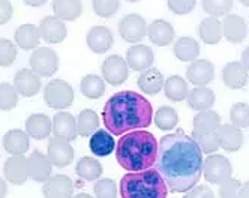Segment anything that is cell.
<instances>
[{"label": "cell", "instance_id": "8992f818", "mask_svg": "<svg viewBox=\"0 0 249 198\" xmlns=\"http://www.w3.org/2000/svg\"><path fill=\"white\" fill-rule=\"evenodd\" d=\"M30 69L41 78H50L59 69V56L48 47H38L30 56Z\"/></svg>", "mask_w": 249, "mask_h": 198}, {"label": "cell", "instance_id": "4316f807", "mask_svg": "<svg viewBox=\"0 0 249 198\" xmlns=\"http://www.w3.org/2000/svg\"><path fill=\"white\" fill-rule=\"evenodd\" d=\"M3 147L11 155H24L30 147V137L23 129H9L3 140Z\"/></svg>", "mask_w": 249, "mask_h": 198}, {"label": "cell", "instance_id": "30bf717a", "mask_svg": "<svg viewBox=\"0 0 249 198\" xmlns=\"http://www.w3.org/2000/svg\"><path fill=\"white\" fill-rule=\"evenodd\" d=\"M129 66L122 56L113 54L107 57L102 63V77L111 86H120L128 80Z\"/></svg>", "mask_w": 249, "mask_h": 198}, {"label": "cell", "instance_id": "52a82bcc", "mask_svg": "<svg viewBox=\"0 0 249 198\" xmlns=\"http://www.w3.org/2000/svg\"><path fill=\"white\" fill-rule=\"evenodd\" d=\"M203 174L209 183L221 185L225 180H228L233 174V167L228 158L222 155L212 153L203 161Z\"/></svg>", "mask_w": 249, "mask_h": 198}, {"label": "cell", "instance_id": "f546056e", "mask_svg": "<svg viewBox=\"0 0 249 198\" xmlns=\"http://www.w3.org/2000/svg\"><path fill=\"white\" fill-rule=\"evenodd\" d=\"M221 126V116L216 111L204 110L198 111L194 117V129L195 134H216Z\"/></svg>", "mask_w": 249, "mask_h": 198}, {"label": "cell", "instance_id": "7402d4cb", "mask_svg": "<svg viewBox=\"0 0 249 198\" xmlns=\"http://www.w3.org/2000/svg\"><path fill=\"white\" fill-rule=\"evenodd\" d=\"M249 72L243 68L240 62H228L222 68V81L228 89H243L248 84Z\"/></svg>", "mask_w": 249, "mask_h": 198}, {"label": "cell", "instance_id": "d6a6232c", "mask_svg": "<svg viewBox=\"0 0 249 198\" xmlns=\"http://www.w3.org/2000/svg\"><path fill=\"white\" fill-rule=\"evenodd\" d=\"M200 39L209 45H215L222 39V23L215 17H207L198 26Z\"/></svg>", "mask_w": 249, "mask_h": 198}, {"label": "cell", "instance_id": "9c48e42d", "mask_svg": "<svg viewBox=\"0 0 249 198\" xmlns=\"http://www.w3.org/2000/svg\"><path fill=\"white\" fill-rule=\"evenodd\" d=\"M119 33L126 42L137 44L147 35L146 20L138 14L124 15L119 23Z\"/></svg>", "mask_w": 249, "mask_h": 198}, {"label": "cell", "instance_id": "f35d334b", "mask_svg": "<svg viewBox=\"0 0 249 198\" xmlns=\"http://www.w3.org/2000/svg\"><path fill=\"white\" fill-rule=\"evenodd\" d=\"M201 3L207 15L219 18V17H225L231 14L234 0H201Z\"/></svg>", "mask_w": 249, "mask_h": 198}, {"label": "cell", "instance_id": "7c38bea8", "mask_svg": "<svg viewBox=\"0 0 249 198\" xmlns=\"http://www.w3.org/2000/svg\"><path fill=\"white\" fill-rule=\"evenodd\" d=\"M38 27L41 33V39H44L47 44H62L68 36L65 21H62L60 18L54 15L44 17Z\"/></svg>", "mask_w": 249, "mask_h": 198}, {"label": "cell", "instance_id": "44dd1931", "mask_svg": "<svg viewBox=\"0 0 249 198\" xmlns=\"http://www.w3.org/2000/svg\"><path fill=\"white\" fill-rule=\"evenodd\" d=\"M53 134L68 141L77 140V120L68 111H57L53 117Z\"/></svg>", "mask_w": 249, "mask_h": 198}, {"label": "cell", "instance_id": "d4e9b609", "mask_svg": "<svg viewBox=\"0 0 249 198\" xmlns=\"http://www.w3.org/2000/svg\"><path fill=\"white\" fill-rule=\"evenodd\" d=\"M14 39L18 48L24 51L36 50L41 42V33L39 27L35 24H21L20 27H17L14 33Z\"/></svg>", "mask_w": 249, "mask_h": 198}, {"label": "cell", "instance_id": "4fadbf2b", "mask_svg": "<svg viewBox=\"0 0 249 198\" xmlns=\"http://www.w3.org/2000/svg\"><path fill=\"white\" fill-rule=\"evenodd\" d=\"M42 194L45 198H72L74 183L65 174L51 176L47 182H44Z\"/></svg>", "mask_w": 249, "mask_h": 198}, {"label": "cell", "instance_id": "277c9868", "mask_svg": "<svg viewBox=\"0 0 249 198\" xmlns=\"http://www.w3.org/2000/svg\"><path fill=\"white\" fill-rule=\"evenodd\" d=\"M167 183L155 168L124 174L120 180L122 198H167Z\"/></svg>", "mask_w": 249, "mask_h": 198}, {"label": "cell", "instance_id": "d590c367", "mask_svg": "<svg viewBox=\"0 0 249 198\" xmlns=\"http://www.w3.org/2000/svg\"><path fill=\"white\" fill-rule=\"evenodd\" d=\"M99 126V116L90 110V108H86L78 114L77 119V134L78 137H89L93 132L98 131Z\"/></svg>", "mask_w": 249, "mask_h": 198}, {"label": "cell", "instance_id": "ac0fdd59", "mask_svg": "<svg viewBox=\"0 0 249 198\" xmlns=\"http://www.w3.org/2000/svg\"><path fill=\"white\" fill-rule=\"evenodd\" d=\"M114 45V36L105 26H93L87 33V47L96 54L110 51Z\"/></svg>", "mask_w": 249, "mask_h": 198}, {"label": "cell", "instance_id": "2e32d148", "mask_svg": "<svg viewBox=\"0 0 249 198\" xmlns=\"http://www.w3.org/2000/svg\"><path fill=\"white\" fill-rule=\"evenodd\" d=\"M29 159V177L38 183H44L51 177L53 164L47 155L39 150H33Z\"/></svg>", "mask_w": 249, "mask_h": 198}, {"label": "cell", "instance_id": "4dcf8cb0", "mask_svg": "<svg viewBox=\"0 0 249 198\" xmlns=\"http://www.w3.org/2000/svg\"><path fill=\"white\" fill-rule=\"evenodd\" d=\"M53 12L62 21H75L83 14L81 0H53Z\"/></svg>", "mask_w": 249, "mask_h": 198}, {"label": "cell", "instance_id": "f6af8a7d", "mask_svg": "<svg viewBox=\"0 0 249 198\" xmlns=\"http://www.w3.org/2000/svg\"><path fill=\"white\" fill-rule=\"evenodd\" d=\"M240 191H242V182L237 179L230 177L225 182L219 185L218 194L219 198H240Z\"/></svg>", "mask_w": 249, "mask_h": 198}, {"label": "cell", "instance_id": "8fae6325", "mask_svg": "<svg viewBox=\"0 0 249 198\" xmlns=\"http://www.w3.org/2000/svg\"><path fill=\"white\" fill-rule=\"evenodd\" d=\"M5 180L12 185H24L29 179V159L24 155H11L3 165Z\"/></svg>", "mask_w": 249, "mask_h": 198}, {"label": "cell", "instance_id": "9f6ffc18", "mask_svg": "<svg viewBox=\"0 0 249 198\" xmlns=\"http://www.w3.org/2000/svg\"><path fill=\"white\" fill-rule=\"evenodd\" d=\"M239 2L243 5V6H246V8H249V0H239Z\"/></svg>", "mask_w": 249, "mask_h": 198}, {"label": "cell", "instance_id": "836d02e7", "mask_svg": "<svg viewBox=\"0 0 249 198\" xmlns=\"http://www.w3.org/2000/svg\"><path fill=\"white\" fill-rule=\"evenodd\" d=\"M164 93L167 99L173 102H182L188 98L189 93L188 83L180 75H171L164 83Z\"/></svg>", "mask_w": 249, "mask_h": 198}, {"label": "cell", "instance_id": "83f0119b", "mask_svg": "<svg viewBox=\"0 0 249 198\" xmlns=\"http://www.w3.org/2000/svg\"><path fill=\"white\" fill-rule=\"evenodd\" d=\"M164 75L161 74V71H158L156 68H149L146 71L141 72V75L138 77V87L143 93L146 95H158L164 89Z\"/></svg>", "mask_w": 249, "mask_h": 198}, {"label": "cell", "instance_id": "6da1fadb", "mask_svg": "<svg viewBox=\"0 0 249 198\" xmlns=\"http://www.w3.org/2000/svg\"><path fill=\"white\" fill-rule=\"evenodd\" d=\"M203 161L198 144L179 129L161 138L155 165L173 192H188L200 182Z\"/></svg>", "mask_w": 249, "mask_h": 198}, {"label": "cell", "instance_id": "6f0895ef", "mask_svg": "<svg viewBox=\"0 0 249 198\" xmlns=\"http://www.w3.org/2000/svg\"><path fill=\"white\" fill-rule=\"evenodd\" d=\"M126 2H131V3H137L138 0H126Z\"/></svg>", "mask_w": 249, "mask_h": 198}, {"label": "cell", "instance_id": "5bb4252c", "mask_svg": "<svg viewBox=\"0 0 249 198\" xmlns=\"http://www.w3.org/2000/svg\"><path fill=\"white\" fill-rule=\"evenodd\" d=\"M14 87L18 95L24 98H32L39 93L41 90V77L36 75L32 69H20L17 71L14 77Z\"/></svg>", "mask_w": 249, "mask_h": 198}, {"label": "cell", "instance_id": "3957f363", "mask_svg": "<svg viewBox=\"0 0 249 198\" xmlns=\"http://www.w3.org/2000/svg\"><path fill=\"white\" fill-rule=\"evenodd\" d=\"M159 143L153 134L137 129L123 134L116 144V159L129 173L144 171L155 165Z\"/></svg>", "mask_w": 249, "mask_h": 198}, {"label": "cell", "instance_id": "74e56055", "mask_svg": "<svg viewBox=\"0 0 249 198\" xmlns=\"http://www.w3.org/2000/svg\"><path fill=\"white\" fill-rule=\"evenodd\" d=\"M155 125L158 126V129L161 131H171L176 128L177 123H179V114L174 110L173 107L162 105L159 107V110L155 114Z\"/></svg>", "mask_w": 249, "mask_h": 198}, {"label": "cell", "instance_id": "816d5d0a", "mask_svg": "<svg viewBox=\"0 0 249 198\" xmlns=\"http://www.w3.org/2000/svg\"><path fill=\"white\" fill-rule=\"evenodd\" d=\"M23 2L27 5V6H32V8H41L47 3V0H23Z\"/></svg>", "mask_w": 249, "mask_h": 198}, {"label": "cell", "instance_id": "cb8c5ba5", "mask_svg": "<svg viewBox=\"0 0 249 198\" xmlns=\"http://www.w3.org/2000/svg\"><path fill=\"white\" fill-rule=\"evenodd\" d=\"M116 144L117 143L114 141L113 134L105 129H98L90 135V140H89L90 152L98 158H105L111 155L116 150Z\"/></svg>", "mask_w": 249, "mask_h": 198}, {"label": "cell", "instance_id": "d6986e66", "mask_svg": "<svg viewBox=\"0 0 249 198\" xmlns=\"http://www.w3.org/2000/svg\"><path fill=\"white\" fill-rule=\"evenodd\" d=\"M155 60L153 50L147 45L143 44H135L126 51V63L131 69L134 71H146L152 68Z\"/></svg>", "mask_w": 249, "mask_h": 198}, {"label": "cell", "instance_id": "603a6c76", "mask_svg": "<svg viewBox=\"0 0 249 198\" xmlns=\"http://www.w3.org/2000/svg\"><path fill=\"white\" fill-rule=\"evenodd\" d=\"M26 132L30 138L35 140H45L53 132V122L47 114L35 113L30 114L26 120Z\"/></svg>", "mask_w": 249, "mask_h": 198}, {"label": "cell", "instance_id": "484cf974", "mask_svg": "<svg viewBox=\"0 0 249 198\" xmlns=\"http://www.w3.org/2000/svg\"><path fill=\"white\" fill-rule=\"evenodd\" d=\"M149 39L158 47H167L176 38L174 27L165 20H155L147 26Z\"/></svg>", "mask_w": 249, "mask_h": 198}, {"label": "cell", "instance_id": "681fc988", "mask_svg": "<svg viewBox=\"0 0 249 198\" xmlns=\"http://www.w3.org/2000/svg\"><path fill=\"white\" fill-rule=\"evenodd\" d=\"M12 5L9 0H0V26L6 24L12 17Z\"/></svg>", "mask_w": 249, "mask_h": 198}, {"label": "cell", "instance_id": "ffe728a7", "mask_svg": "<svg viewBox=\"0 0 249 198\" xmlns=\"http://www.w3.org/2000/svg\"><path fill=\"white\" fill-rule=\"evenodd\" d=\"M224 38L231 44H240L248 35V26L240 15L228 14L222 20Z\"/></svg>", "mask_w": 249, "mask_h": 198}, {"label": "cell", "instance_id": "ee69618b", "mask_svg": "<svg viewBox=\"0 0 249 198\" xmlns=\"http://www.w3.org/2000/svg\"><path fill=\"white\" fill-rule=\"evenodd\" d=\"M93 192L98 198H116L117 186L111 179H98L93 186Z\"/></svg>", "mask_w": 249, "mask_h": 198}, {"label": "cell", "instance_id": "7dc6e473", "mask_svg": "<svg viewBox=\"0 0 249 198\" xmlns=\"http://www.w3.org/2000/svg\"><path fill=\"white\" fill-rule=\"evenodd\" d=\"M168 9L176 15H188L194 11L197 0H167Z\"/></svg>", "mask_w": 249, "mask_h": 198}, {"label": "cell", "instance_id": "60d3db41", "mask_svg": "<svg viewBox=\"0 0 249 198\" xmlns=\"http://www.w3.org/2000/svg\"><path fill=\"white\" fill-rule=\"evenodd\" d=\"M230 120L240 129L249 128V105L245 102L234 104L230 110Z\"/></svg>", "mask_w": 249, "mask_h": 198}, {"label": "cell", "instance_id": "1f68e13d", "mask_svg": "<svg viewBox=\"0 0 249 198\" xmlns=\"http://www.w3.org/2000/svg\"><path fill=\"white\" fill-rule=\"evenodd\" d=\"M173 53L180 62H194L195 59H198L200 44L197 42V39L191 38V36H182V38L174 42Z\"/></svg>", "mask_w": 249, "mask_h": 198}, {"label": "cell", "instance_id": "9a60e30c", "mask_svg": "<svg viewBox=\"0 0 249 198\" xmlns=\"http://www.w3.org/2000/svg\"><path fill=\"white\" fill-rule=\"evenodd\" d=\"M186 78L194 86H207L215 78V66L206 59H195L186 69Z\"/></svg>", "mask_w": 249, "mask_h": 198}, {"label": "cell", "instance_id": "5b68a950", "mask_svg": "<svg viewBox=\"0 0 249 198\" xmlns=\"http://www.w3.org/2000/svg\"><path fill=\"white\" fill-rule=\"evenodd\" d=\"M44 101L53 110H65L74 102V89L65 80H51L44 89Z\"/></svg>", "mask_w": 249, "mask_h": 198}, {"label": "cell", "instance_id": "c3c4849f", "mask_svg": "<svg viewBox=\"0 0 249 198\" xmlns=\"http://www.w3.org/2000/svg\"><path fill=\"white\" fill-rule=\"evenodd\" d=\"M183 198H215V194L206 185H195L183 195Z\"/></svg>", "mask_w": 249, "mask_h": 198}, {"label": "cell", "instance_id": "ab89813d", "mask_svg": "<svg viewBox=\"0 0 249 198\" xmlns=\"http://www.w3.org/2000/svg\"><path fill=\"white\" fill-rule=\"evenodd\" d=\"M18 105V92L15 90L14 84L0 83V110L9 111Z\"/></svg>", "mask_w": 249, "mask_h": 198}, {"label": "cell", "instance_id": "f5cc1de1", "mask_svg": "<svg viewBox=\"0 0 249 198\" xmlns=\"http://www.w3.org/2000/svg\"><path fill=\"white\" fill-rule=\"evenodd\" d=\"M6 194H8V183L0 177V198H5Z\"/></svg>", "mask_w": 249, "mask_h": 198}, {"label": "cell", "instance_id": "11a10c76", "mask_svg": "<svg viewBox=\"0 0 249 198\" xmlns=\"http://www.w3.org/2000/svg\"><path fill=\"white\" fill-rule=\"evenodd\" d=\"M72 198H93L92 195H89V194H77V195H74Z\"/></svg>", "mask_w": 249, "mask_h": 198}, {"label": "cell", "instance_id": "8d00e7d4", "mask_svg": "<svg viewBox=\"0 0 249 198\" xmlns=\"http://www.w3.org/2000/svg\"><path fill=\"white\" fill-rule=\"evenodd\" d=\"M81 93L89 99H99L105 93V80L99 75L89 74L81 80Z\"/></svg>", "mask_w": 249, "mask_h": 198}, {"label": "cell", "instance_id": "e0dca14e", "mask_svg": "<svg viewBox=\"0 0 249 198\" xmlns=\"http://www.w3.org/2000/svg\"><path fill=\"white\" fill-rule=\"evenodd\" d=\"M216 138L219 143V147L225 152H237L243 146V134L242 129L234 126L233 123L221 125L219 129L216 131Z\"/></svg>", "mask_w": 249, "mask_h": 198}, {"label": "cell", "instance_id": "e575fe53", "mask_svg": "<svg viewBox=\"0 0 249 198\" xmlns=\"http://www.w3.org/2000/svg\"><path fill=\"white\" fill-rule=\"evenodd\" d=\"M75 173L83 180H87V182H93V180L101 179V176L104 173V168H102L101 162L98 159L90 158V156H83L77 162Z\"/></svg>", "mask_w": 249, "mask_h": 198}, {"label": "cell", "instance_id": "bcb514c9", "mask_svg": "<svg viewBox=\"0 0 249 198\" xmlns=\"http://www.w3.org/2000/svg\"><path fill=\"white\" fill-rule=\"evenodd\" d=\"M119 9V0H93V11L101 18H111Z\"/></svg>", "mask_w": 249, "mask_h": 198}, {"label": "cell", "instance_id": "f907efd6", "mask_svg": "<svg viewBox=\"0 0 249 198\" xmlns=\"http://www.w3.org/2000/svg\"><path fill=\"white\" fill-rule=\"evenodd\" d=\"M240 63L243 65V68L249 72V47H246L242 51V56H240Z\"/></svg>", "mask_w": 249, "mask_h": 198}, {"label": "cell", "instance_id": "7a4b0ae2", "mask_svg": "<svg viewBox=\"0 0 249 198\" xmlns=\"http://www.w3.org/2000/svg\"><path fill=\"white\" fill-rule=\"evenodd\" d=\"M153 108L149 99L134 90L114 93L102 110V122L113 135L144 129L152 123Z\"/></svg>", "mask_w": 249, "mask_h": 198}, {"label": "cell", "instance_id": "b9f144b4", "mask_svg": "<svg viewBox=\"0 0 249 198\" xmlns=\"http://www.w3.org/2000/svg\"><path fill=\"white\" fill-rule=\"evenodd\" d=\"M17 56H18V47L9 39L0 38V66L8 68L11 66Z\"/></svg>", "mask_w": 249, "mask_h": 198}, {"label": "cell", "instance_id": "db71d44e", "mask_svg": "<svg viewBox=\"0 0 249 198\" xmlns=\"http://www.w3.org/2000/svg\"><path fill=\"white\" fill-rule=\"evenodd\" d=\"M240 198H249V180L242 183V191H240Z\"/></svg>", "mask_w": 249, "mask_h": 198}, {"label": "cell", "instance_id": "ba28073f", "mask_svg": "<svg viewBox=\"0 0 249 198\" xmlns=\"http://www.w3.org/2000/svg\"><path fill=\"white\" fill-rule=\"evenodd\" d=\"M74 147L71 146V141L62 138V137H53L48 140L47 147V156L51 161V164L54 167L63 168L72 164L74 161Z\"/></svg>", "mask_w": 249, "mask_h": 198}, {"label": "cell", "instance_id": "7bdbcfd3", "mask_svg": "<svg viewBox=\"0 0 249 198\" xmlns=\"http://www.w3.org/2000/svg\"><path fill=\"white\" fill-rule=\"evenodd\" d=\"M192 135H194L192 138L198 144V147L203 153L212 155V153H216V150L219 149L216 134H195V132H192Z\"/></svg>", "mask_w": 249, "mask_h": 198}, {"label": "cell", "instance_id": "f1b7e54d", "mask_svg": "<svg viewBox=\"0 0 249 198\" xmlns=\"http://www.w3.org/2000/svg\"><path fill=\"white\" fill-rule=\"evenodd\" d=\"M186 101H188V105L195 111L210 110L213 104H215V93H213L212 89L206 86H197L188 93Z\"/></svg>", "mask_w": 249, "mask_h": 198}]
</instances>
